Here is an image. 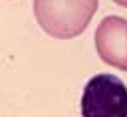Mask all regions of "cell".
Masks as SVG:
<instances>
[{"label": "cell", "mask_w": 127, "mask_h": 117, "mask_svg": "<svg viewBox=\"0 0 127 117\" xmlns=\"http://www.w3.org/2000/svg\"><path fill=\"white\" fill-rule=\"evenodd\" d=\"M115 4H119V6H123V8H127V0H113Z\"/></svg>", "instance_id": "4"}, {"label": "cell", "mask_w": 127, "mask_h": 117, "mask_svg": "<svg viewBox=\"0 0 127 117\" xmlns=\"http://www.w3.org/2000/svg\"><path fill=\"white\" fill-rule=\"evenodd\" d=\"M95 50L103 63L127 71V20L105 16L95 28Z\"/></svg>", "instance_id": "3"}, {"label": "cell", "mask_w": 127, "mask_h": 117, "mask_svg": "<svg viewBox=\"0 0 127 117\" xmlns=\"http://www.w3.org/2000/svg\"><path fill=\"white\" fill-rule=\"evenodd\" d=\"M81 117H127V85L113 73L93 75L81 93Z\"/></svg>", "instance_id": "2"}, {"label": "cell", "mask_w": 127, "mask_h": 117, "mask_svg": "<svg viewBox=\"0 0 127 117\" xmlns=\"http://www.w3.org/2000/svg\"><path fill=\"white\" fill-rule=\"evenodd\" d=\"M97 6L99 0H34V16L48 36L71 40L83 34Z\"/></svg>", "instance_id": "1"}]
</instances>
